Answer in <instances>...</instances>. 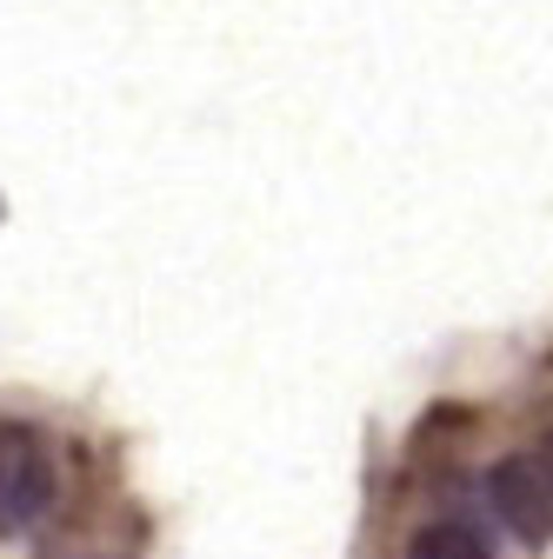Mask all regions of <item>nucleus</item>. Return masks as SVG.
Here are the masks:
<instances>
[{
	"label": "nucleus",
	"mask_w": 553,
	"mask_h": 559,
	"mask_svg": "<svg viewBox=\"0 0 553 559\" xmlns=\"http://www.w3.org/2000/svg\"><path fill=\"white\" fill-rule=\"evenodd\" d=\"M60 500V473H54V447L27 419H0V539L34 533Z\"/></svg>",
	"instance_id": "obj_1"
},
{
	"label": "nucleus",
	"mask_w": 553,
	"mask_h": 559,
	"mask_svg": "<svg viewBox=\"0 0 553 559\" xmlns=\"http://www.w3.org/2000/svg\"><path fill=\"white\" fill-rule=\"evenodd\" d=\"M487 507L520 546H546V533H553V460L540 447L533 453H507L487 473Z\"/></svg>",
	"instance_id": "obj_2"
},
{
	"label": "nucleus",
	"mask_w": 553,
	"mask_h": 559,
	"mask_svg": "<svg viewBox=\"0 0 553 559\" xmlns=\"http://www.w3.org/2000/svg\"><path fill=\"white\" fill-rule=\"evenodd\" d=\"M413 559H494V552L473 533H460V526H427L421 539H413Z\"/></svg>",
	"instance_id": "obj_3"
},
{
	"label": "nucleus",
	"mask_w": 553,
	"mask_h": 559,
	"mask_svg": "<svg viewBox=\"0 0 553 559\" xmlns=\"http://www.w3.org/2000/svg\"><path fill=\"white\" fill-rule=\"evenodd\" d=\"M40 559H127V552H107V546H94V539H54Z\"/></svg>",
	"instance_id": "obj_4"
}]
</instances>
